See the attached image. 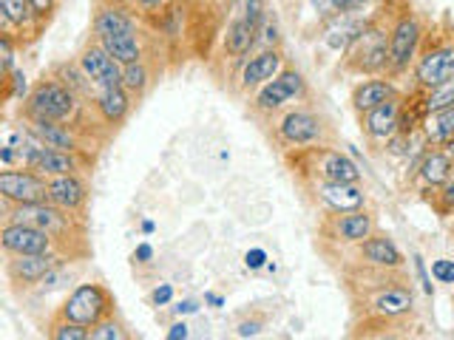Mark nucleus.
Masks as SVG:
<instances>
[{
    "label": "nucleus",
    "instance_id": "nucleus-48",
    "mask_svg": "<svg viewBox=\"0 0 454 340\" xmlns=\"http://www.w3.org/2000/svg\"><path fill=\"white\" fill-rule=\"evenodd\" d=\"M415 267H418V275H420V281H423V290L432 295V283H429V275H426V267H423V261L415 255Z\"/></svg>",
    "mask_w": 454,
    "mask_h": 340
},
{
    "label": "nucleus",
    "instance_id": "nucleus-5",
    "mask_svg": "<svg viewBox=\"0 0 454 340\" xmlns=\"http://www.w3.org/2000/svg\"><path fill=\"white\" fill-rule=\"evenodd\" d=\"M411 74H415L418 89L423 91L449 85L454 80V40H423Z\"/></svg>",
    "mask_w": 454,
    "mask_h": 340
},
{
    "label": "nucleus",
    "instance_id": "nucleus-19",
    "mask_svg": "<svg viewBox=\"0 0 454 340\" xmlns=\"http://www.w3.org/2000/svg\"><path fill=\"white\" fill-rule=\"evenodd\" d=\"M395 97H397V89L389 77H369L352 89V108L364 117V113L380 108L383 103H389Z\"/></svg>",
    "mask_w": 454,
    "mask_h": 340
},
{
    "label": "nucleus",
    "instance_id": "nucleus-46",
    "mask_svg": "<svg viewBox=\"0 0 454 340\" xmlns=\"http://www.w3.org/2000/svg\"><path fill=\"white\" fill-rule=\"evenodd\" d=\"M151 255H153V250H151L148 244H139V247H137V252H134V261L148 264V261H151Z\"/></svg>",
    "mask_w": 454,
    "mask_h": 340
},
{
    "label": "nucleus",
    "instance_id": "nucleus-36",
    "mask_svg": "<svg viewBox=\"0 0 454 340\" xmlns=\"http://www.w3.org/2000/svg\"><path fill=\"white\" fill-rule=\"evenodd\" d=\"M434 198H437V210L443 212V216L454 212V176L443 184V188H437Z\"/></svg>",
    "mask_w": 454,
    "mask_h": 340
},
{
    "label": "nucleus",
    "instance_id": "nucleus-6",
    "mask_svg": "<svg viewBox=\"0 0 454 340\" xmlns=\"http://www.w3.org/2000/svg\"><path fill=\"white\" fill-rule=\"evenodd\" d=\"M6 221H20L32 224L37 230H46L54 241H68L74 236V212H66L60 207H54L51 202L40 205H6Z\"/></svg>",
    "mask_w": 454,
    "mask_h": 340
},
{
    "label": "nucleus",
    "instance_id": "nucleus-15",
    "mask_svg": "<svg viewBox=\"0 0 454 340\" xmlns=\"http://www.w3.org/2000/svg\"><path fill=\"white\" fill-rule=\"evenodd\" d=\"M401 117H403V103H401V97H395V99H389V103H383L380 108L364 113L361 128L369 139L387 142L401 131Z\"/></svg>",
    "mask_w": 454,
    "mask_h": 340
},
{
    "label": "nucleus",
    "instance_id": "nucleus-18",
    "mask_svg": "<svg viewBox=\"0 0 454 340\" xmlns=\"http://www.w3.org/2000/svg\"><path fill=\"white\" fill-rule=\"evenodd\" d=\"M49 202L66 212H80L85 202H89V188H85V182L77 174L54 176L49 179Z\"/></svg>",
    "mask_w": 454,
    "mask_h": 340
},
{
    "label": "nucleus",
    "instance_id": "nucleus-47",
    "mask_svg": "<svg viewBox=\"0 0 454 340\" xmlns=\"http://www.w3.org/2000/svg\"><path fill=\"white\" fill-rule=\"evenodd\" d=\"M35 9L40 12V18H49L51 9H54V0H32Z\"/></svg>",
    "mask_w": 454,
    "mask_h": 340
},
{
    "label": "nucleus",
    "instance_id": "nucleus-23",
    "mask_svg": "<svg viewBox=\"0 0 454 340\" xmlns=\"http://www.w3.org/2000/svg\"><path fill=\"white\" fill-rule=\"evenodd\" d=\"M94 108L108 125H120L131 113V94L122 85H117V89H99L94 94Z\"/></svg>",
    "mask_w": 454,
    "mask_h": 340
},
{
    "label": "nucleus",
    "instance_id": "nucleus-10",
    "mask_svg": "<svg viewBox=\"0 0 454 340\" xmlns=\"http://www.w3.org/2000/svg\"><path fill=\"white\" fill-rule=\"evenodd\" d=\"M0 247H4L6 255H43L54 252L57 241L46 230H37L32 224L6 221L4 230H0Z\"/></svg>",
    "mask_w": 454,
    "mask_h": 340
},
{
    "label": "nucleus",
    "instance_id": "nucleus-2",
    "mask_svg": "<svg viewBox=\"0 0 454 340\" xmlns=\"http://www.w3.org/2000/svg\"><path fill=\"white\" fill-rule=\"evenodd\" d=\"M26 120H46V122H68L77 113V94L63 80L49 77L40 80L26 97Z\"/></svg>",
    "mask_w": 454,
    "mask_h": 340
},
{
    "label": "nucleus",
    "instance_id": "nucleus-1",
    "mask_svg": "<svg viewBox=\"0 0 454 340\" xmlns=\"http://www.w3.org/2000/svg\"><path fill=\"white\" fill-rule=\"evenodd\" d=\"M344 66L352 74H369V77H378L380 71H389V28L380 20L369 23L347 49Z\"/></svg>",
    "mask_w": 454,
    "mask_h": 340
},
{
    "label": "nucleus",
    "instance_id": "nucleus-34",
    "mask_svg": "<svg viewBox=\"0 0 454 340\" xmlns=\"http://www.w3.org/2000/svg\"><path fill=\"white\" fill-rule=\"evenodd\" d=\"M91 340H125V335H122V326L114 321V315L111 318H106L103 323H97L94 329H91Z\"/></svg>",
    "mask_w": 454,
    "mask_h": 340
},
{
    "label": "nucleus",
    "instance_id": "nucleus-22",
    "mask_svg": "<svg viewBox=\"0 0 454 340\" xmlns=\"http://www.w3.org/2000/svg\"><path fill=\"white\" fill-rule=\"evenodd\" d=\"M361 259L375 267V269H401L403 267V255L401 250L395 247V241L383 233L369 236L364 244H361Z\"/></svg>",
    "mask_w": 454,
    "mask_h": 340
},
{
    "label": "nucleus",
    "instance_id": "nucleus-33",
    "mask_svg": "<svg viewBox=\"0 0 454 340\" xmlns=\"http://www.w3.org/2000/svg\"><path fill=\"white\" fill-rule=\"evenodd\" d=\"M233 12H236V18H245L255 28H262V23L267 18V14H264V0H236Z\"/></svg>",
    "mask_w": 454,
    "mask_h": 340
},
{
    "label": "nucleus",
    "instance_id": "nucleus-11",
    "mask_svg": "<svg viewBox=\"0 0 454 340\" xmlns=\"http://www.w3.org/2000/svg\"><path fill=\"white\" fill-rule=\"evenodd\" d=\"M307 97V82L301 77V71L295 68H284L276 80H270L267 85H262V91L255 94L253 105L259 111H278L284 105L295 103V99Z\"/></svg>",
    "mask_w": 454,
    "mask_h": 340
},
{
    "label": "nucleus",
    "instance_id": "nucleus-29",
    "mask_svg": "<svg viewBox=\"0 0 454 340\" xmlns=\"http://www.w3.org/2000/svg\"><path fill=\"white\" fill-rule=\"evenodd\" d=\"M423 131L432 145H446L449 139H454V105L437 113H429V117L423 120Z\"/></svg>",
    "mask_w": 454,
    "mask_h": 340
},
{
    "label": "nucleus",
    "instance_id": "nucleus-27",
    "mask_svg": "<svg viewBox=\"0 0 454 340\" xmlns=\"http://www.w3.org/2000/svg\"><path fill=\"white\" fill-rule=\"evenodd\" d=\"M224 51L231 54V57H245L250 54V49L259 42V28H255L253 23H247L245 18H236L233 14V20L227 23L224 28Z\"/></svg>",
    "mask_w": 454,
    "mask_h": 340
},
{
    "label": "nucleus",
    "instance_id": "nucleus-49",
    "mask_svg": "<svg viewBox=\"0 0 454 340\" xmlns=\"http://www.w3.org/2000/svg\"><path fill=\"white\" fill-rule=\"evenodd\" d=\"M176 312H179V315H188V312H196V304L193 301H184V304L176 306Z\"/></svg>",
    "mask_w": 454,
    "mask_h": 340
},
{
    "label": "nucleus",
    "instance_id": "nucleus-16",
    "mask_svg": "<svg viewBox=\"0 0 454 340\" xmlns=\"http://www.w3.org/2000/svg\"><path fill=\"white\" fill-rule=\"evenodd\" d=\"M318 198L330 207L333 212H352L364 210L366 193L361 184H340V182H316Z\"/></svg>",
    "mask_w": 454,
    "mask_h": 340
},
{
    "label": "nucleus",
    "instance_id": "nucleus-8",
    "mask_svg": "<svg viewBox=\"0 0 454 340\" xmlns=\"http://www.w3.org/2000/svg\"><path fill=\"white\" fill-rule=\"evenodd\" d=\"M0 196L6 205H40L49 202V179L28 167H6L0 174Z\"/></svg>",
    "mask_w": 454,
    "mask_h": 340
},
{
    "label": "nucleus",
    "instance_id": "nucleus-21",
    "mask_svg": "<svg viewBox=\"0 0 454 340\" xmlns=\"http://www.w3.org/2000/svg\"><path fill=\"white\" fill-rule=\"evenodd\" d=\"M333 236L347 241V244H364L369 236H375V216L366 210L352 212H335L333 219Z\"/></svg>",
    "mask_w": 454,
    "mask_h": 340
},
{
    "label": "nucleus",
    "instance_id": "nucleus-42",
    "mask_svg": "<svg viewBox=\"0 0 454 340\" xmlns=\"http://www.w3.org/2000/svg\"><path fill=\"white\" fill-rule=\"evenodd\" d=\"M188 329H191V326L184 323V321H179V323H174V326H170V329H168L165 340H188V335H191Z\"/></svg>",
    "mask_w": 454,
    "mask_h": 340
},
{
    "label": "nucleus",
    "instance_id": "nucleus-43",
    "mask_svg": "<svg viewBox=\"0 0 454 340\" xmlns=\"http://www.w3.org/2000/svg\"><path fill=\"white\" fill-rule=\"evenodd\" d=\"M264 261H267V252H264V250H250V252L245 255V264H247L250 269L264 267Z\"/></svg>",
    "mask_w": 454,
    "mask_h": 340
},
{
    "label": "nucleus",
    "instance_id": "nucleus-50",
    "mask_svg": "<svg viewBox=\"0 0 454 340\" xmlns=\"http://www.w3.org/2000/svg\"><path fill=\"white\" fill-rule=\"evenodd\" d=\"M205 301H210L213 306H222V298L219 295H205Z\"/></svg>",
    "mask_w": 454,
    "mask_h": 340
},
{
    "label": "nucleus",
    "instance_id": "nucleus-31",
    "mask_svg": "<svg viewBox=\"0 0 454 340\" xmlns=\"http://www.w3.org/2000/svg\"><path fill=\"white\" fill-rule=\"evenodd\" d=\"M151 82V71L145 63H131V66H122V89L131 94V97H142Z\"/></svg>",
    "mask_w": 454,
    "mask_h": 340
},
{
    "label": "nucleus",
    "instance_id": "nucleus-17",
    "mask_svg": "<svg viewBox=\"0 0 454 340\" xmlns=\"http://www.w3.org/2000/svg\"><path fill=\"white\" fill-rule=\"evenodd\" d=\"M284 54L278 49H262L255 51L250 60L241 68V85L245 89H255V85H267L270 80H276L281 74Z\"/></svg>",
    "mask_w": 454,
    "mask_h": 340
},
{
    "label": "nucleus",
    "instance_id": "nucleus-28",
    "mask_svg": "<svg viewBox=\"0 0 454 340\" xmlns=\"http://www.w3.org/2000/svg\"><path fill=\"white\" fill-rule=\"evenodd\" d=\"M97 42H103V49H106L120 66H131V63H139V60H142V40H139V35H137V28H134V32L111 35V37L97 40Z\"/></svg>",
    "mask_w": 454,
    "mask_h": 340
},
{
    "label": "nucleus",
    "instance_id": "nucleus-41",
    "mask_svg": "<svg viewBox=\"0 0 454 340\" xmlns=\"http://www.w3.org/2000/svg\"><path fill=\"white\" fill-rule=\"evenodd\" d=\"M262 329H264V321H259V318L241 321V323H239V335H241V337H255Z\"/></svg>",
    "mask_w": 454,
    "mask_h": 340
},
{
    "label": "nucleus",
    "instance_id": "nucleus-32",
    "mask_svg": "<svg viewBox=\"0 0 454 340\" xmlns=\"http://www.w3.org/2000/svg\"><path fill=\"white\" fill-rule=\"evenodd\" d=\"M454 105V82L449 85H440V89H432V91H426L423 97V113L429 117V113H437V111H443V108H451Z\"/></svg>",
    "mask_w": 454,
    "mask_h": 340
},
{
    "label": "nucleus",
    "instance_id": "nucleus-24",
    "mask_svg": "<svg viewBox=\"0 0 454 340\" xmlns=\"http://www.w3.org/2000/svg\"><path fill=\"white\" fill-rule=\"evenodd\" d=\"M91 28H94V40H106V37H111V35H122V32H134L137 28V23H134V18L128 14L122 6H103L97 14H94V23H91Z\"/></svg>",
    "mask_w": 454,
    "mask_h": 340
},
{
    "label": "nucleus",
    "instance_id": "nucleus-4",
    "mask_svg": "<svg viewBox=\"0 0 454 340\" xmlns=\"http://www.w3.org/2000/svg\"><path fill=\"white\" fill-rule=\"evenodd\" d=\"M423 23L411 9H403L397 20L389 26V74H403L409 66H415L423 46Z\"/></svg>",
    "mask_w": 454,
    "mask_h": 340
},
{
    "label": "nucleus",
    "instance_id": "nucleus-25",
    "mask_svg": "<svg viewBox=\"0 0 454 340\" xmlns=\"http://www.w3.org/2000/svg\"><path fill=\"white\" fill-rule=\"evenodd\" d=\"M418 176L420 182L426 184V188H443V184L454 176V162L451 156L446 151H429L420 159V167H418Z\"/></svg>",
    "mask_w": 454,
    "mask_h": 340
},
{
    "label": "nucleus",
    "instance_id": "nucleus-51",
    "mask_svg": "<svg viewBox=\"0 0 454 340\" xmlns=\"http://www.w3.org/2000/svg\"><path fill=\"white\" fill-rule=\"evenodd\" d=\"M443 151H446V153L451 156V162H454V139H449V142H446V145H443Z\"/></svg>",
    "mask_w": 454,
    "mask_h": 340
},
{
    "label": "nucleus",
    "instance_id": "nucleus-44",
    "mask_svg": "<svg viewBox=\"0 0 454 340\" xmlns=\"http://www.w3.org/2000/svg\"><path fill=\"white\" fill-rule=\"evenodd\" d=\"M364 0H330V6L338 12V14H349L352 9H358Z\"/></svg>",
    "mask_w": 454,
    "mask_h": 340
},
{
    "label": "nucleus",
    "instance_id": "nucleus-20",
    "mask_svg": "<svg viewBox=\"0 0 454 340\" xmlns=\"http://www.w3.org/2000/svg\"><path fill=\"white\" fill-rule=\"evenodd\" d=\"M28 134L40 139L43 145L51 151H66V153H77L80 139L74 134V128L66 122H46V120H26Z\"/></svg>",
    "mask_w": 454,
    "mask_h": 340
},
{
    "label": "nucleus",
    "instance_id": "nucleus-12",
    "mask_svg": "<svg viewBox=\"0 0 454 340\" xmlns=\"http://www.w3.org/2000/svg\"><path fill=\"white\" fill-rule=\"evenodd\" d=\"M77 66L85 71V77L94 82V89H117L122 85V66L114 60V57L103 49V42H89L82 51H80V60Z\"/></svg>",
    "mask_w": 454,
    "mask_h": 340
},
{
    "label": "nucleus",
    "instance_id": "nucleus-39",
    "mask_svg": "<svg viewBox=\"0 0 454 340\" xmlns=\"http://www.w3.org/2000/svg\"><path fill=\"white\" fill-rule=\"evenodd\" d=\"M259 35H262L264 49H278V40H281V35H278V26H276V20H267V18H264V23H262V28H259Z\"/></svg>",
    "mask_w": 454,
    "mask_h": 340
},
{
    "label": "nucleus",
    "instance_id": "nucleus-45",
    "mask_svg": "<svg viewBox=\"0 0 454 340\" xmlns=\"http://www.w3.org/2000/svg\"><path fill=\"white\" fill-rule=\"evenodd\" d=\"M134 4H137L142 12H145V14H156V12H160V9L168 4V0H134Z\"/></svg>",
    "mask_w": 454,
    "mask_h": 340
},
{
    "label": "nucleus",
    "instance_id": "nucleus-9",
    "mask_svg": "<svg viewBox=\"0 0 454 340\" xmlns=\"http://www.w3.org/2000/svg\"><path fill=\"white\" fill-rule=\"evenodd\" d=\"M276 134L281 139V145H287V148H312L324 142L326 125L318 113H312L307 108H295L284 113Z\"/></svg>",
    "mask_w": 454,
    "mask_h": 340
},
{
    "label": "nucleus",
    "instance_id": "nucleus-35",
    "mask_svg": "<svg viewBox=\"0 0 454 340\" xmlns=\"http://www.w3.org/2000/svg\"><path fill=\"white\" fill-rule=\"evenodd\" d=\"M4 97L12 99V97H26V74L20 68L12 71V77L4 80Z\"/></svg>",
    "mask_w": 454,
    "mask_h": 340
},
{
    "label": "nucleus",
    "instance_id": "nucleus-13",
    "mask_svg": "<svg viewBox=\"0 0 454 340\" xmlns=\"http://www.w3.org/2000/svg\"><path fill=\"white\" fill-rule=\"evenodd\" d=\"M54 267H60V259L54 252L43 255H9L6 273L12 278L14 287H37Z\"/></svg>",
    "mask_w": 454,
    "mask_h": 340
},
{
    "label": "nucleus",
    "instance_id": "nucleus-40",
    "mask_svg": "<svg viewBox=\"0 0 454 340\" xmlns=\"http://www.w3.org/2000/svg\"><path fill=\"white\" fill-rule=\"evenodd\" d=\"M151 301L156 306H168L170 301H174V287H170V283H160V287L151 292Z\"/></svg>",
    "mask_w": 454,
    "mask_h": 340
},
{
    "label": "nucleus",
    "instance_id": "nucleus-14",
    "mask_svg": "<svg viewBox=\"0 0 454 340\" xmlns=\"http://www.w3.org/2000/svg\"><path fill=\"white\" fill-rule=\"evenodd\" d=\"M411 309H415V295L403 283H392V287L383 283L369 301V312L375 321H401Z\"/></svg>",
    "mask_w": 454,
    "mask_h": 340
},
{
    "label": "nucleus",
    "instance_id": "nucleus-3",
    "mask_svg": "<svg viewBox=\"0 0 454 340\" xmlns=\"http://www.w3.org/2000/svg\"><path fill=\"white\" fill-rule=\"evenodd\" d=\"M57 315L94 329L97 323L114 315V298L103 283H80V287L68 292L63 306L57 309Z\"/></svg>",
    "mask_w": 454,
    "mask_h": 340
},
{
    "label": "nucleus",
    "instance_id": "nucleus-7",
    "mask_svg": "<svg viewBox=\"0 0 454 340\" xmlns=\"http://www.w3.org/2000/svg\"><path fill=\"white\" fill-rule=\"evenodd\" d=\"M301 159H304V170H309V176L316 182H340V184L361 182L358 165H355L347 153H340L335 148H326V145L304 148Z\"/></svg>",
    "mask_w": 454,
    "mask_h": 340
},
{
    "label": "nucleus",
    "instance_id": "nucleus-52",
    "mask_svg": "<svg viewBox=\"0 0 454 340\" xmlns=\"http://www.w3.org/2000/svg\"><path fill=\"white\" fill-rule=\"evenodd\" d=\"M111 6H125V4H131V0H108Z\"/></svg>",
    "mask_w": 454,
    "mask_h": 340
},
{
    "label": "nucleus",
    "instance_id": "nucleus-38",
    "mask_svg": "<svg viewBox=\"0 0 454 340\" xmlns=\"http://www.w3.org/2000/svg\"><path fill=\"white\" fill-rule=\"evenodd\" d=\"M0 57H4V80H9L12 71H14V42H12V35L0 37Z\"/></svg>",
    "mask_w": 454,
    "mask_h": 340
},
{
    "label": "nucleus",
    "instance_id": "nucleus-30",
    "mask_svg": "<svg viewBox=\"0 0 454 340\" xmlns=\"http://www.w3.org/2000/svg\"><path fill=\"white\" fill-rule=\"evenodd\" d=\"M49 340H91V329L82 323L66 321L60 315H54L49 323Z\"/></svg>",
    "mask_w": 454,
    "mask_h": 340
},
{
    "label": "nucleus",
    "instance_id": "nucleus-37",
    "mask_svg": "<svg viewBox=\"0 0 454 340\" xmlns=\"http://www.w3.org/2000/svg\"><path fill=\"white\" fill-rule=\"evenodd\" d=\"M432 278L437 283H454V261L451 259H437L432 264Z\"/></svg>",
    "mask_w": 454,
    "mask_h": 340
},
{
    "label": "nucleus",
    "instance_id": "nucleus-26",
    "mask_svg": "<svg viewBox=\"0 0 454 340\" xmlns=\"http://www.w3.org/2000/svg\"><path fill=\"white\" fill-rule=\"evenodd\" d=\"M0 18H4V35H12V26H18L20 32L37 28L43 20L32 0H0Z\"/></svg>",
    "mask_w": 454,
    "mask_h": 340
}]
</instances>
